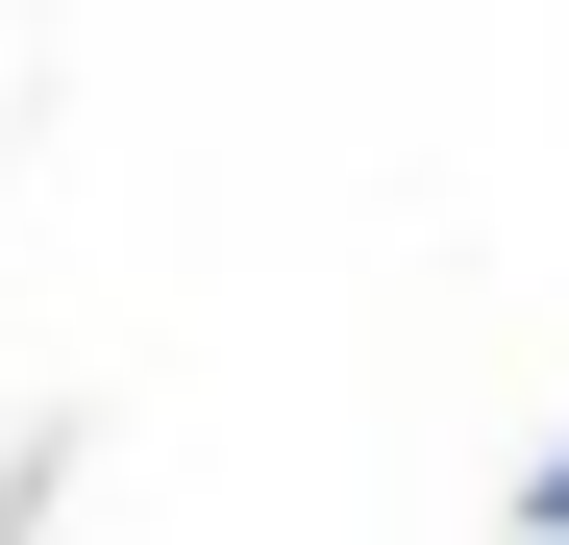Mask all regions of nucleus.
I'll return each mask as SVG.
<instances>
[{
  "mask_svg": "<svg viewBox=\"0 0 569 545\" xmlns=\"http://www.w3.org/2000/svg\"><path fill=\"white\" fill-rule=\"evenodd\" d=\"M520 545H569V422H545V472H520Z\"/></svg>",
  "mask_w": 569,
  "mask_h": 545,
  "instance_id": "f257e3e1",
  "label": "nucleus"
}]
</instances>
